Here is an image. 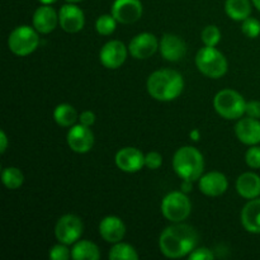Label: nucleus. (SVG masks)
Returning a JSON list of instances; mask_svg holds the SVG:
<instances>
[{"mask_svg":"<svg viewBox=\"0 0 260 260\" xmlns=\"http://www.w3.org/2000/svg\"><path fill=\"white\" fill-rule=\"evenodd\" d=\"M197 241L198 235L192 226L177 222L162 231L159 248L167 258L178 259L189 255L196 249Z\"/></svg>","mask_w":260,"mask_h":260,"instance_id":"1","label":"nucleus"},{"mask_svg":"<svg viewBox=\"0 0 260 260\" xmlns=\"http://www.w3.org/2000/svg\"><path fill=\"white\" fill-rule=\"evenodd\" d=\"M146 88L155 101L172 102L183 93L184 79L178 71L161 69L149 76Z\"/></svg>","mask_w":260,"mask_h":260,"instance_id":"2","label":"nucleus"},{"mask_svg":"<svg viewBox=\"0 0 260 260\" xmlns=\"http://www.w3.org/2000/svg\"><path fill=\"white\" fill-rule=\"evenodd\" d=\"M173 169L183 180L194 182L200 179L205 169V159L198 149L183 146L175 151L173 157Z\"/></svg>","mask_w":260,"mask_h":260,"instance_id":"3","label":"nucleus"},{"mask_svg":"<svg viewBox=\"0 0 260 260\" xmlns=\"http://www.w3.org/2000/svg\"><path fill=\"white\" fill-rule=\"evenodd\" d=\"M197 69L207 78L218 79L228 73L229 63L225 55L216 47H202L196 55Z\"/></svg>","mask_w":260,"mask_h":260,"instance_id":"4","label":"nucleus"},{"mask_svg":"<svg viewBox=\"0 0 260 260\" xmlns=\"http://www.w3.org/2000/svg\"><path fill=\"white\" fill-rule=\"evenodd\" d=\"M213 107L225 119H240L245 114L246 101L239 91L223 89L213 98Z\"/></svg>","mask_w":260,"mask_h":260,"instance_id":"5","label":"nucleus"},{"mask_svg":"<svg viewBox=\"0 0 260 260\" xmlns=\"http://www.w3.org/2000/svg\"><path fill=\"white\" fill-rule=\"evenodd\" d=\"M40 45V37L35 27L19 25L10 32L8 37V47L14 55L24 57L37 50Z\"/></svg>","mask_w":260,"mask_h":260,"instance_id":"6","label":"nucleus"},{"mask_svg":"<svg viewBox=\"0 0 260 260\" xmlns=\"http://www.w3.org/2000/svg\"><path fill=\"white\" fill-rule=\"evenodd\" d=\"M192 211V203L184 192L169 193L161 202V213L170 222H183Z\"/></svg>","mask_w":260,"mask_h":260,"instance_id":"7","label":"nucleus"},{"mask_svg":"<svg viewBox=\"0 0 260 260\" xmlns=\"http://www.w3.org/2000/svg\"><path fill=\"white\" fill-rule=\"evenodd\" d=\"M84 225L80 217L75 215H63L58 218L55 226V236L58 243L71 245L80 240L83 235Z\"/></svg>","mask_w":260,"mask_h":260,"instance_id":"8","label":"nucleus"},{"mask_svg":"<svg viewBox=\"0 0 260 260\" xmlns=\"http://www.w3.org/2000/svg\"><path fill=\"white\" fill-rule=\"evenodd\" d=\"M127 53H128V48L124 46V43L118 40H113L107 42L102 47L99 52V60L104 68L109 70H116L123 65L127 58Z\"/></svg>","mask_w":260,"mask_h":260,"instance_id":"9","label":"nucleus"},{"mask_svg":"<svg viewBox=\"0 0 260 260\" xmlns=\"http://www.w3.org/2000/svg\"><path fill=\"white\" fill-rule=\"evenodd\" d=\"M69 147L74 152L78 154H86L93 149L94 145V134L91 132L90 127L84 124H74L70 127L66 136Z\"/></svg>","mask_w":260,"mask_h":260,"instance_id":"10","label":"nucleus"},{"mask_svg":"<svg viewBox=\"0 0 260 260\" xmlns=\"http://www.w3.org/2000/svg\"><path fill=\"white\" fill-rule=\"evenodd\" d=\"M144 7L140 0H114L111 14L122 24H132L142 17Z\"/></svg>","mask_w":260,"mask_h":260,"instance_id":"11","label":"nucleus"},{"mask_svg":"<svg viewBox=\"0 0 260 260\" xmlns=\"http://www.w3.org/2000/svg\"><path fill=\"white\" fill-rule=\"evenodd\" d=\"M58 24L65 32L78 33L84 28L85 15L78 5L74 3H68L62 5L58 12Z\"/></svg>","mask_w":260,"mask_h":260,"instance_id":"12","label":"nucleus"},{"mask_svg":"<svg viewBox=\"0 0 260 260\" xmlns=\"http://www.w3.org/2000/svg\"><path fill=\"white\" fill-rule=\"evenodd\" d=\"M159 50V41L152 33L142 32L135 36L128 45V52L136 60H145Z\"/></svg>","mask_w":260,"mask_h":260,"instance_id":"13","label":"nucleus"},{"mask_svg":"<svg viewBox=\"0 0 260 260\" xmlns=\"http://www.w3.org/2000/svg\"><path fill=\"white\" fill-rule=\"evenodd\" d=\"M159 51L165 60L177 62L182 60L187 53V45L179 36L165 33L159 41Z\"/></svg>","mask_w":260,"mask_h":260,"instance_id":"14","label":"nucleus"},{"mask_svg":"<svg viewBox=\"0 0 260 260\" xmlns=\"http://www.w3.org/2000/svg\"><path fill=\"white\" fill-rule=\"evenodd\" d=\"M116 165L124 173H137L145 167V155L136 147H123L116 154Z\"/></svg>","mask_w":260,"mask_h":260,"instance_id":"15","label":"nucleus"},{"mask_svg":"<svg viewBox=\"0 0 260 260\" xmlns=\"http://www.w3.org/2000/svg\"><path fill=\"white\" fill-rule=\"evenodd\" d=\"M198 182L200 190L208 197H218L229 188V180L225 174L220 172H211L202 175Z\"/></svg>","mask_w":260,"mask_h":260,"instance_id":"16","label":"nucleus"},{"mask_svg":"<svg viewBox=\"0 0 260 260\" xmlns=\"http://www.w3.org/2000/svg\"><path fill=\"white\" fill-rule=\"evenodd\" d=\"M235 134L239 141L244 145L260 144V121L256 118H240L235 126Z\"/></svg>","mask_w":260,"mask_h":260,"instance_id":"17","label":"nucleus"},{"mask_svg":"<svg viewBox=\"0 0 260 260\" xmlns=\"http://www.w3.org/2000/svg\"><path fill=\"white\" fill-rule=\"evenodd\" d=\"M99 234L107 243H119L126 235V225L117 216H107L99 223Z\"/></svg>","mask_w":260,"mask_h":260,"instance_id":"18","label":"nucleus"},{"mask_svg":"<svg viewBox=\"0 0 260 260\" xmlns=\"http://www.w3.org/2000/svg\"><path fill=\"white\" fill-rule=\"evenodd\" d=\"M33 27L37 29L38 33L48 35L58 24V14L51 5L42 4V7L37 8L33 14Z\"/></svg>","mask_w":260,"mask_h":260,"instance_id":"19","label":"nucleus"},{"mask_svg":"<svg viewBox=\"0 0 260 260\" xmlns=\"http://www.w3.org/2000/svg\"><path fill=\"white\" fill-rule=\"evenodd\" d=\"M240 220L248 233L260 234V198L250 200L244 206Z\"/></svg>","mask_w":260,"mask_h":260,"instance_id":"20","label":"nucleus"},{"mask_svg":"<svg viewBox=\"0 0 260 260\" xmlns=\"http://www.w3.org/2000/svg\"><path fill=\"white\" fill-rule=\"evenodd\" d=\"M236 190L245 200H254L260 196V177L253 172L241 174L236 180Z\"/></svg>","mask_w":260,"mask_h":260,"instance_id":"21","label":"nucleus"},{"mask_svg":"<svg viewBox=\"0 0 260 260\" xmlns=\"http://www.w3.org/2000/svg\"><path fill=\"white\" fill-rule=\"evenodd\" d=\"M225 12L231 19L243 22L251 14L250 0H226Z\"/></svg>","mask_w":260,"mask_h":260,"instance_id":"22","label":"nucleus"},{"mask_svg":"<svg viewBox=\"0 0 260 260\" xmlns=\"http://www.w3.org/2000/svg\"><path fill=\"white\" fill-rule=\"evenodd\" d=\"M71 258L75 260H98L101 258V251L91 241L78 240L71 249Z\"/></svg>","mask_w":260,"mask_h":260,"instance_id":"23","label":"nucleus"},{"mask_svg":"<svg viewBox=\"0 0 260 260\" xmlns=\"http://www.w3.org/2000/svg\"><path fill=\"white\" fill-rule=\"evenodd\" d=\"M53 119L61 127H71L79 119L78 112L71 104H58L53 111Z\"/></svg>","mask_w":260,"mask_h":260,"instance_id":"24","label":"nucleus"},{"mask_svg":"<svg viewBox=\"0 0 260 260\" xmlns=\"http://www.w3.org/2000/svg\"><path fill=\"white\" fill-rule=\"evenodd\" d=\"M108 258L111 260H137L139 254L132 245L119 241V243L113 244L109 250Z\"/></svg>","mask_w":260,"mask_h":260,"instance_id":"25","label":"nucleus"},{"mask_svg":"<svg viewBox=\"0 0 260 260\" xmlns=\"http://www.w3.org/2000/svg\"><path fill=\"white\" fill-rule=\"evenodd\" d=\"M2 182L8 189H18L22 187L23 182H24V175L20 172V169L15 167L4 168L2 172Z\"/></svg>","mask_w":260,"mask_h":260,"instance_id":"26","label":"nucleus"},{"mask_svg":"<svg viewBox=\"0 0 260 260\" xmlns=\"http://www.w3.org/2000/svg\"><path fill=\"white\" fill-rule=\"evenodd\" d=\"M117 20L112 14H103L96 19L95 29L101 36H111L117 28Z\"/></svg>","mask_w":260,"mask_h":260,"instance_id":"27","label":"nucleus"},{"mask_svg":"<svg viewBox=\"0 0 260 260\" xmlns=\"http://www.w3.org/2000/svg\"><path fill=\"white\" fill-rule=\"evenodd\" d=\"M221 41V32L216 25H207L202 30V42L208 47H216Z\"/></svg>","mask_w":260,"mask_h":260,"instance_id":"28","label":"nucleus"},{"mask_svg":"<svg viewBox=\"0 0 260 260\" xmlns=\"http://www.w3.org/2000/svg\"><path fill=\"white\" fill-rule=\"evenodd\" d=\"M241 30L246 37L256 38L260 35V22L255 18H246L245 20H243Z\"/></svg>","mask_w":260,"mask_h":260,"instance_id":"29","label":"nucleus"},{"mask_svg":"<svg viewBox=\"0 0 260 260\" xmlns=\"http://www.w3.org/2000/svg\"><path fill=\"white\" fill-rule=\"evenodd\" d=\"M50 259L52 260H68L71 258V251L69 250L68 245L66 244H57V245H53L50 249V254H48Z\"/></svg>","mask_w":260,"mask_h":260,"instance_id":"30","label":"nucleus"},{"mask_svg":"<svg viewBox=\"0 0 260 260\" xmlns=\"http://www.w3.org/2000/svg\"><path fill=\"white\" fill-rule=\"evenodd\" d=\"M245 162L251 169H260V146L253 145L245 152Z\"/></svg>","mask_w":260,"mask_h":260,"instance_id":"31","label":"nucleus"},{"mask_svg":"<svg viewBox=\"0 0 260 260\" xmlns=\"http://www.w3.org/2000/svg\"><path fill=\"white\" fill-rule=\"evenodd\" d=\"M162 156L157 151H150L145 155V167L151 170H156L161 167Z\"/></svg>","mask_w":260,"mask_h":260,"instance_id":"32","label":"nucleus"},{"mask_svg":"<svg viewBox=\"0 0 260 260\" xmlns=\"http://www.w3.org/2000/svg\"><path fill=\"white\" fill-rule=\"evenodd\" d=\"M213 258H215V255L208 248L194 249L189 254V260H212Z\"/></svg>","mask_w":260,"mask_h":260,"instance_id":"33","label":"nucleus"},{"mask_svg":"<svg viewBox=\"0 0 260 260\" xmlns=\"http://www.w3.org/2000/svg\"><path fill=\"white\" fill-rule=\"evenodd\" d=\"M245 114L251 118H260V102L259 101H250L246 102V109Z\"/></svg>","mask_w":260,"mask_h":260,"instance_id":"34","label":"nucleus"},{"mask_svg":"<svg viewBox=\"0 0 260 260\" xmlns=\"http://www.w3.org/2000/svg\"><path fill=\"white\" fill-rule=\"evenodd\" d=\"M79 121H80V123L84 124V126L91 127L95 123V114L91 111H84L83 113L79 116Z\"/></svg>","mask_w":260,"mask_h":260,"instance_id":"35","label":"nucleus"},{"mask_svg":"<svg viewBox=\"0 0 260 260\" xmlns=\"http://www.w3.org/2000/svg\"><path fill=\"white\" fill-rule=\"evenodd\" d=\"M8 149V137L4 129L0 131V154H4Z\"/></svg>","mask_w":260,"mask_h":260,"instance_id":"36","label":"nucleus"},{"mask_svg":"<svg viewBox=\"0 0 260 260\" xmlns=\"http://www.w3.org/2000/svg\"><path fill=\"white\" fill-rule=\"evenodd\" d=\"M41 4H45V5H52L53 3H56L57 0H38Z\"/></svg>","mask_w":260,"mask_h":260,"instance_id":"37","label":"nucleus"},{"mask_svg":"<svg viewBox=\"0 0 260 260\" xmlns=\"http://www.w3.org/2000/svg\"><path fill=\"white\" fill-rule=\"evenodd\" d=\"M251 3H253L254 7H255L256 9H258L260 12V0H251Z\"/></svg>","mask_w":260,"mask_h":260,"instance_id":"38","label":"nucleus"},{"mask_svg":"<svg viewBox=\"0 0 260 260\" xmlns=\"http://www.w3.org/2000/svg\"><path fill=\"white\" fill-rule=\"evenodd\" d=\"M65 2H68V3H74V4H76V3H80V2H83V0H65Z\"/></svg>","mask_w":260,"mask_h":260,"instance_id":"39","label":"nucleus"}]
</instances>
